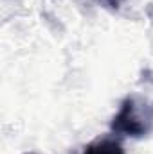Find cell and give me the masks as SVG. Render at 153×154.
<instances>
[{
    "label": "cell",
    "instance_id": "cell-1",
    "mask_svg": "<svg viewBox=\"0 0 153 154\" xmlns=\"http://www.w3.org/2000/svg\"><path fill=\"white\" fill-rule=\"evenodd\" d=\"M112 131L119 136L142 138L153 131V102L139 95H130L122 100L112 120Z\"/></svg>",
    "mask_w": 153,
    "mask_h": 154
},
{
    "label": "cell",
    "instance_id": "cell-2",
    "mask_svg": "<svg viewBox=\"0 0 153 154\" xmlns=\"http://www.w3.org/2000/svg\"><path fill=\"white\" fill-rule=\"evenodd\" d=\"M83 154H124V149L121 147L119 142L112 138H101L85 147Z\"/></svg>",
    "mask_w": 153,
    "mask_h": 154
}]
</instances>
